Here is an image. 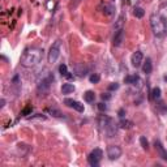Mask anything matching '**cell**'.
I'll return each mask as SVG.
<instances>
[{"label":"cell","instance_id":"6da1fadb","mask_svg":"<svg viewBox=\"0 0 167 167\" xmlns=\"http://www.w3.org/2000/svg\"><path fill=\"white\" fill-rule=\"evenodd\" d=\"M43 59V50L38 47H30L24 51L21 56V65L26 68H33L38 65Z\"/></svg>","mask_w":167,"mask_h":167},{"label":"cell","instance_id":"7a4b0ae2","mask_svg":"<svg viewBox=\"0 0 167 167\" xmlns=\"http://www.w3.org/2000/svg\"><path fill=\"white\" fill-rule=\"evenodd\" d=\"M150 28L154 37L165 38L167 35V18L159 13H153L150 16Z\"/></svg>","mask_w":167,"mask_h":167},{"label":"cell","instance_id":"3957f363","mask_svg":"<svg viewBox=\"0 0 167 167\" xmlns=\"http://www.w3.org/2000/svg\"><path fill=\"white\" fill-rule=\"evenodd\" d=\"M60 51H61V41L60 39H56V41L51 45L50 51H48V55H47L48 63L54 64V63L59 59V56H60Z\"/></svg>","mask_w":167,"mask_h":167},{"label":"cell","instance_id":"277c9868","mask_svg":"<svg viewBox=\"0 0 167 167\" xmlns=\"http://www.w3.org/2000/svg\"><path fill=\"white\" fill-rule=\"evenodd\" d=\"M102 157H103V151L101 149H94L91 151V153L87 155V162H89V165L93 166V167H97L98 165H99V162L102 159Z\"/></svg>","mask_w":167,"mask_h":167},{"label":"cell","instance_id":"5b68a950","mask_svg":"<svg viewBox=\"0 0 167 167\" xmlns=\"http://www.w3.org/2000/svg\"><path fill=\"white\" fill-rule=\"evenodd\" d=\"M107 157L110 161H116L121 157V148L117 145H111L107 148Z\"/></svg>","mask_w":167,"mask_h":167},{"label":"cell","instance_id":"8992f818","mask_svg":"<svg viewBox=\"0 0 167 167\" xmlns=\"http://www.w3.org/2000/svg\"><path fill=\"white\" fill-rule=\"evenodd\" d=\"M99 11L105 14V16L111 17V16H114V13H115V6L111 3H107V2H101Z\"/></svg>","mask_w":167,"mask_h":167},{"label":"cell","instance_id":"52a82bcc","mask_svg":"<svg viewBox=\"0 0 167 167\" xmlns=\"http://www.w3.org/2000/svg\"><path fill=\"white\" fill-rule=\"evenodd\" d=\"M52 81H54V76L52 75H48L46 76V77H43L41 81L38 82V90L39 91H45V90H48L50 89V86H51V84H52Z\"/></svg>","mask_w":167,"mask_h":167},{"label":"cell","instance_id":"ba28073f","mask_svg":"<svg viewBox=\"0 0 167 167\" xmlns=\"http://www.w3.org/2000/svg\"><path fill=\"white\" fill-rule=\"evenodd\" d=\"M131 63L135 68H140L142 65V63H144V54H142L141 51L133 52L132 54V56H131Z\"/></svg>","mask_w":167,"mask_h":167},{"label":"cell","instance_id":"9c48e42d","mask_svg":"<svg viewBox=\"0 0 167 167\" xmlns=\"http://www.w3.org/2000/svg\"><path fill=\"white\" fill-rule=\"evenodd\" d=\"M123 41H124V29L116 30L114 34V38H112V45L115 47H120Z\"/></svg>","mask_w":167,"mask_h":167},{"label":"cell","instance_id":"30bf717a","mask_svg":"<svg viewBox=\"0 0 167 167\" xmlns=\"http://www.w3.org/2000/svg\"><path fill=\"white\" fill-rule=\"evenodd\" d=\"M64 103H65L68 107H72V109H75L78 112H84V110H85V107H84L82 103L77 102V101H73V99H69V98L64 99Z\"/></svg>","mask_w":167,"mask_h":167},{"label":"cell","instance_id":"8fae6325","mask_svg":"<svg viewBox=\"0 0 167 167\" xmlns=\"http://www.w3.org/2000/svg\"><path fill=\"white\" fill-rule=\"evenodd\" d=\"M142 71H144L145 75H150L151 71H153V63H151L150 58H146V60L142 63Z\"/></svg>","mask_w":167,"mask_h":167},{"label":"cell","instance_id":"7c38bea8","mask_svg":"<svg viewBox=\"0 0 167 167\" xmlns=\"http://www.w3.org/2000/svg\"><path fill=\"white\" fill-rule=\"evenodd\" d=\"M141 80H140V76L139 75H129V76H125L124 77V82L127 85H136L139 84Z\"/></svg>","mask_w":167,"mask_h":167},{"label":"cell","instance_id":"4fadbf2b","mask_svg":"<svg viewBox=\"0 0 167 167\" xmlns=\"http://www.w3.org/2000/svg\"><path fill=\"white\" fill-rule=\"evenodd\" d=\"M124 22H125V14L121 13L119 17H117L115 25H114V30H120V29H124Z\"/></svg>","mask_w":167,"mask_h":167},{"label":"cell","instance_id":"5bb4252c","mask_svg":"<svg viewBox=\"0 0 167 167\" xmlns=\"http://www.w3.org/2000/svg\"><path fill=\"white\" fill-rule=\"evenodd\" d=\"M73 91H75V85L73 84H63V86H61L63 94H71Z\"/></svg>","mask_w":167,"mask_h":167},{"label":"cell","instance_id":"9a60e30c","mask_svg":"<svg viewBox=\"0 0 167 167\" xmlns=\"http://www.w3.org/2000/svg\"><path fill=\"white\" fill-rule=\"evenodd\" d=\"M84 99H85L87 103L94 102V99H95V94H94V91H91V90L85 91V93H84Z\"/></svg>","mask_w":167,"mask_h":167},{"label":"cell","instance_id":"2e32d148","mask_svg":"<svg viewBox=\"0 0 167 167\" xmlns=\"http://www.w3.org/2000/svg\"><path fill=\"white\" fill-rule=\"evenodd\" d=\"M119 127L121 129H131L132 127H133V123H132L131 120H120V123H119Z\"/></svg>","mask_w":167,"mask_h":167},{"label":"cell","instance_id":"e0dca14e","mask_svg":"<svg viewBox=\"0 0 167 167\" xmlns=\"http://www.w3.org/2000/svg\"><path fill=\"white\" fill-rule=\"evenodd\" d=\"M133 14H135L136 18H142V17L145 16L144 8H141V7H135V9H133Z\"/></svg>","mask_w":167,"mask_h":167},{"label":"cell","instance_id":"ac0fdd59","mask_svg":"<svg viewBox=\"0 0 167 167\" xmlns=\"http://www.w3.org/2000/svg\"><path fill=\"white\" fill-rule=\"evenodd\" d=\"M59 72H60L61 76L68 77V78H72V75H69V72H68V68H67L65 64H60V67H59Z\"/></svg>","mask_w":167,"mask_h":167},{"label":"cell","instance_id":"d6986e66","mask_svg":"<svg viewBox=\"0 0 167 167\" xmlns=\"http://www.w3.org/2000/svg\"><path fill=\"white\" fill-rule=\"evenodd\" d=\"M140 144H141V146H142V149H145V150L149 149V141L146 140L145 136H141V137H140Z\"/></svg>","mask_w":167,"mask_h":167},{"label":"cell","instance_id":"ffe728a7","mask_svg":"<svg viewBox=\"0 0 167 167\" xmlns=\"http://www.w3.org/2000/svg\"><path fill=\"white\" fill-rule=\"evenodd\" d=\"M159 97H161V89L157 86V87H154V89L151 90V99H158Z\"/></svg>","mask_w":167,"mask_h":167},{"label":"cell","instance_id":"44dd1931","mask_svg":"<svg viewBox=\"0 0 167 167\" xmlns=\"http://www.w3.org/2000/svg\"><path fill=\"white\" fill-rule=\"evenodd\" d=\"M155 148L158 149V151H159L161 155H162V158H163V159H167V155H166V153H165V150L162 149V145H161L159 141H155Z\"/></svg>","mask_w":167,"mask_h":167},{"label":"cell","instance_id":"7402d4cb","mask_svg":"<svg viewBox=\"0 0 167 167\" xmlns=\"http://www.w3.org/2000/svg\"><path fill=\"white\" fill-rule=\"evenodd\" d=\"M89 80L91 84H98L101 81V76H99V73H93V75L89 77Z\"/></svg>","mask_w":167,"mask_h":167},{"label":"cell","instance_id":"603a6c76","mask_svg":"<svg viewBox=\"0 0 167 167\" xmlns=\"http://www.w3.org/2000/svg\"><path fill=\"white\" fill-rule=\"evenodd\" d=\"M32 111H33V107H32V106H28V107H25V109L21 111V115H22V116L32 115Z\"/></svg>","mask_w":167,"mask_h":167},{"label":"cell","instance_id":"cb8c5ba5","mask_svg":"<svg viewBox=\"0 0 167 167\" xmlns=\"http://www.w3.org/2000/svg\"><path fill=\"white\" fill-rule=\"evenodd\" d=\"M52 114V116H55V117H63V114L60 111H58V110H48Z\"/></svg>","mask_w":167,"mask_h":167},{"label":"cell","instance_id":"d4e9b609","mask_svg":"<svg viewBox=\"0 0 167 167\" xmlns=\"http://www.w3.org/2000/svg\"><path fill=\"white\" fill-rule=\"evenodd\" d=\"M119 89V84L117 82H112L111 85H109V90H117Z\"/></svg>","mask_w":167,"mask_h":167},{"label":"cell","instance_id":"484cf974","mask_svg":"<svg viewBox=\"0 0 167 167\" xmlns=\"http://www.w3.org/2000/svg\"><path fill=\"white\" fill-rule=\"evenodd\" d=\"M98 110L99 111H106L107 110V106H106V103H103V102H101V103H98Z\"/></svg>","mask_w":167,"mask_h":167},{"label":"cell","instance_id":"4316f807","mask_svg":"<svg viewBox=\"0 0 167 167\" xmlns=\"http://www.w3.org/2000/svg\"><path fill=\"white\" fill-rule=\"evenodd\" d=\"M101 98H102L103 101H110V99H111V95L107 94V93H103V94L101 95Z\"/></svg>","mask_w":167,"mask_h":167},{"label":"cell","instance_id":"83f0119b","mask_svg":"<svg viewBox=\"0 0 167 167\" xmlns=\"http://www.w3.org/2000/svg\"><path fill=\"white\" fill-rule=\"evenodd\" d=\"M117 115H119V117H121V119H123V117H124V115H125V110H124V109H120L119 112H117Z\"/></svg>","mask_w":167,"mask_h":167},{"label":"cell","instance_id":"f1b7e54d","mask_svg":"<svg viewBox=\"0 0 167 167\" xmlns=\"http://www.w3.org/2000/svg\"><path fill=\"white\" fill-rule=\"evenodd\" d=\"M4 106H6V99H4V98H3V99L0 101V107H2V109H3Z\"/></svg>","mask_w":167,"mask_h":167}]
</instances>
